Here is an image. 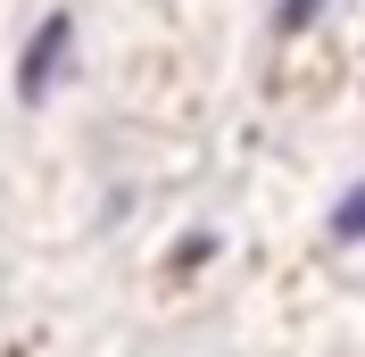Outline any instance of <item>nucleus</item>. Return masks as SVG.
<instances>
[{
    "instance_id": "obj_1",
    "label": "nucleus",
    "mask_w": 365,
    "mask_h": 357,
    "mask_svg": "<svg viewBox=\"0 0 365 357\" xmlns=\"http://www.w3.org/2000/svg\"><path fill=\"white\" fill-rule=\"evenodd\" d=\"M67 42H75V25H67V17H50L42 34L25 42V67H17V91H25V100H42V91L58 84V67H67Z\"/></svg>"
},
{
    "instance_id": "obj_2",
    "label": "nucleus",
    "mask_w": 365,
    "mask_h": 357,
    "mask_svg": "<svg viewBox=\"0 0 365 357\" xmlns=\"http://www.w3.org/2000/svg\"><path fill=\"white\" fill-rule=\"evenodd\" d=\"M332 233H341V241H365V183L349 191L341 208H332Z\"/></svg>"
},
{
    "instance_id": "obj_3",
    "label": "nucleus",
    "mask_w": 365,
    "mask_h": 357,
    "mask_svg": "<svg viewBox=\"0 0 365 357\" xmlns=\"http://www.w3.org/2000/svg\"><path fill=\"white\" fill-rule=\"evenodd\" d=\"M316 17V0H282V25H307Z\"/></svg>"
}]
</instances>
